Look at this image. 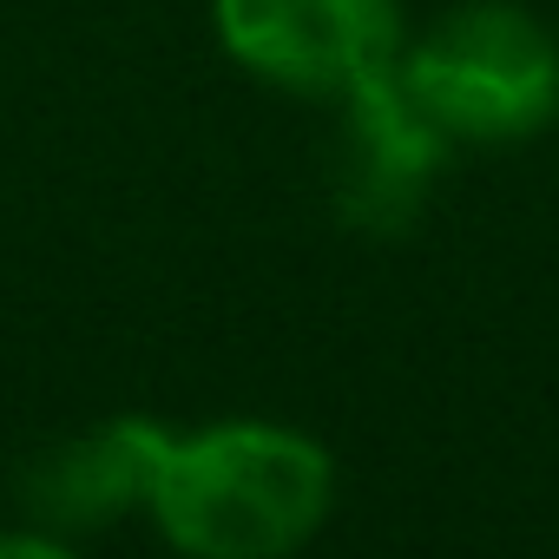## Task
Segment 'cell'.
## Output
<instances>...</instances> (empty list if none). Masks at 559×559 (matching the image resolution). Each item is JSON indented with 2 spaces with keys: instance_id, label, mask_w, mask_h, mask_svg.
<instances>
[{
  "instance_id": "5b68a950",
  "label": "cell",
  "mask_w": 559,
  "mask_h": 559,
  "mask_svg": "<svg viewBox=\"0 0 559 559\" xmlns=\"http://www.w3.org/2000/svg\"><path fill=\"white\" fill-rule=\"evenodd\" d=\"M165 441H171V428L152 421V415H112L93 435L67 441L40 474L47 513H60V520H119V513L145 507L152 474L165 461Z\"/></svg>"
},
{
  "instance_id": "7a4b0ae2",
  "label": "cell",
  "mask_w": 559,
  "mask_h": 559,
  "mask_svg": "<svg viewBox=\"0 0 559 559\" xmlns=\"http://www.w3.org/2000/svg\"><path fill=\"white\" fill-rule=\"evenodd\" d=\"M454 145H526L559 119V40L513 0H467L395 60Z\"/></svg>"
},
{
  "instance_id": "6da1fadb",
  "label": "cell",
  "mask_w": 559,
  "mask_h": 559,
  "mask_svg": "<svg viewBox=\"0 0 559 559\" xmlns=\"http://www.w3.org/2000/svg\"><path fill=\"white\" fill-rule=\"evenodd\" d=\"M336 507L330 448L284 421H217L165 441L145 513L198 559H284Z\"/></svg>"
},
{
  "instance_id": "277c9868",
  "label": "cell",
  "mask_w": 559,
  "mask_h": 559,
  "mask_svg": "<svg viewBox=\"0 0 559 559\" xmlns=\"http://www.w3.org/2000/svg\"><path fill=\"white\" fill-rule=\"evenodd\" d=\"M454 139L415 106L395 67L356 80L343 93V145H336V204L362 230H402L428 185L441 178Z\"/></svg>"
},
{
  "instance_id": "3957f363",
  "label": "cell",
  "mask_w": 559,
  "mask_h": 559,
  "mask_svg": "<svg viewBox=\"0 0 559 559\" xmlns=\"http://www.w3.org/2000/svg\"><path fill=\"white\" fill-rule=\"evenodd\" d=\"M224 53L304 99H343L402 60V0H211Z\"/></svg>"
}]
</instances>
